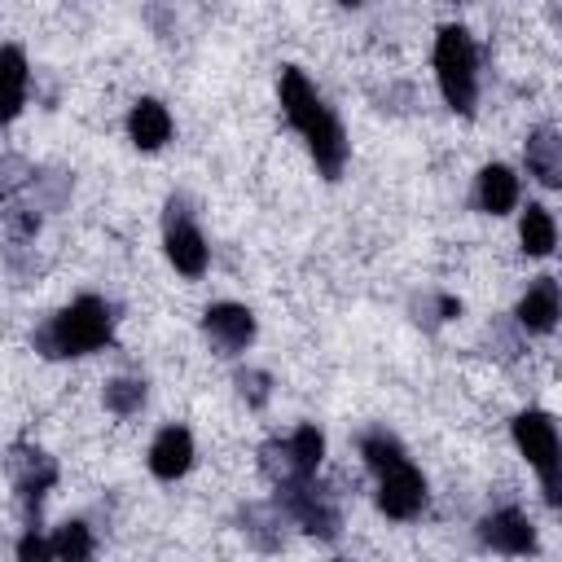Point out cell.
<instances>
[{"mask_svg": "<svg viewBox=\"0 0 562 562\" xmlns=\"http://www.w3.org/2000/svg\"><path fill=\"white\" fill-rule=\"evenodd\" d=\"M321 457H325V435H321L312 422L294 426V435L285 439L290 479H312V474H316V465H321Z\"/></svg>", "mask_w": 562, "mask_h": 562, "instance_id": "cell-16", "label": "cell"}, {"mask_svg": "<svg viewBox=\"0 0 562 562\" xmlns=\"http://www.w3.org/2000/svg\"><path fill=\"white\" fill-rule=\"evenodd\" d=\"M18 558H22V562H31V558H53V540H40L35 527H31V531L18 540Z\"/></svg>", "mask_w": 562, "mask_h": 562, "instance_id": "cell-24", "label": "cell"}, {"mask_svg": "<svg viewBox=\"0 0 562 562\" xmlns=\"http://www.w3.org/2000/svg\"><path fill=\"white\" fill-rule=\"evenodd\" d=\"M202 329H206V338L220 347V351H241V347H250V338H255V312L250 307H241V303H211L206 312H202Z\"/></svg>", "mask_w": 562, "mask_h": 562, "instance_id": "cell-9", "label": "cell"}, {"mask_svg": "<svg viewBox=\"0 0 562 562\" xmlns=\"http://www.w3.org/2000/svg\"><path fill=\"white\" fill-rule=\"evenodd\" d=\"M277 505L307 531V536H321V540H338V505L329 501V492H321L312 479H285L277 483Z\"/></svg>", "mask_w": 562, "mask_h": 562, "instance_id": "cell-5", "label": "cell"}, {"mask_svg": "<svg viewBox=\"0 0 562 562\" xmlns=\"http://www.w3.org/2000/svg\"><path fill=\"white\" fill-rule=\"evenodd\" d=\"M514 316H518L522 329L549 334V329L558 325V316H562V290H558V281H553V277H540L536 285H527V294L518 299Z\"/></svg>", "mask_w": 562, "mask_h": 562, "instance_id": "cell-11", "label": "cell"}, {"mask_svg": "<svg viewBox=\"0 0 562 562\" xmlns=\"http://www.w3.org/2000/svg\"><path fill=\"white\" fill-rule=\"evenodd\" d=\"M114 334V316L110 303L97 294H83L75 303H66L48 325L35 329V351L44 360H70V356H88L101 351Z\"/></svg>", "mask_w": 562, "mask_h": 562, "instance_id": "cell-2", "label": "cell"}, {"mask_svg": "<svg viewBox=\"0 0 562 562\" xmlns=\"http://www.w3.org/2000/svg\"><path fill=\"white\" fill-rule=\"evenodd\" d=\"M4 228H9V241H13V246H22V241H31V237L40 233V215H35L31 206L9 202V211H4Z\"/></svg>", "mask_w": 562, "mask_h": 562, "instance_id": "cell-22", "label": "cell"}, {"mask_svg": "<svg viewBox=\"0 0 562 562\" xmlns=\"http://www.w3.org/2000/svg\"><path fill=\"white\" fill-rule=\"evenodd\" d=\"M479 536H483V544H492V549H501V553H531L536 549V527H531V518L522 514V509H492L483 522H479Z\"/></svg>", "mask_w": 562, "mask_h": 562, "instance_id": "cell-10", "label": "cell"}, {"mask_svg": "<svg viewBox=\"0 0 562 562\" xmlns=\"http://www.w3.org/2000/svg\"><path fill=\"white\" fill-rule=\"evenodd\" d=\"M167 259L184 277H202L206 272V241H202V233L189 220V211H184L180 198L167 202Z\"/></svg>", "mask_w": 562, "mask_h": 562, "instance_id": "cell-8", "label": "cell"}, {"mask_svg": "<svg viewBox=\"0 0 562 562\" xmlns=\"http://www.w3.org/2000/svg\"><path fill=\"white\" fill-rule=\"evenodd\" d=\"M522 158H527V171L549 184V189H562V136L553 127H536L522 145Z\"/></svg>", "mask_w": 562, "mask_h": 562, "instance_id": "cell-13", "label": "cell"}, {"mask_svg": "<svg viewBox=\"0 0 562 562\" xmlns=\"http://www.w3.org/2000/svg\"><path fill=\"white\" fill-rule=\"evenodd\" d=\"M435 75H439L443 101L470 119L479 101V57H474V40L465 26H443L435 35Z\"/></svg>", "mask_w": 562, "mask_h": 562, "instance_id": "cell-3", "label": "cell"}, {"mask_svg": "<svg viewBox=\"0 0 562 562\" xmlns=\"http://www.w3.org/2000/svg\"><path fill=\"white\" fill-rule=\"evenodd\" d=\"M53 558H70V562H83L92 558V536L83 522H61L57 536H53Z\"/></svg>", "mask_w": 562, "mask_h": 562, "instance_id": "cell-21", "label": "cell"}, {"mask_svg": "<svg viewBox=\"0 0 562 562\" xmlns=\"http://www.w3.org/2000/svg\"><path fill=\"white\" fill-rule=\"evenodd\" d=\"M277 527V514L268 509V505H246L241 509V531L259 544V549H277L281 544V531H272Z\"/></svg>", "mask_w": 562, "mask_h": 562, "instance_id": "cell-20", "label": "cell"}, {"mask_svg": "<svg viewBox=\"0 0 562 562\" xmlns=\"http://www.w3.org/2000/svg\"><path fill=\"white\" fill-rule=\"evenodd\" d=\"M474 198H479V211L487 215H505L518 206V176L501 162H487L479 171V184H474Z\"/></svg>", "mask_w": 562, "mask_h": 562, "instance_id": "cell-15", "label": "cell"}, {"mask_svg": "<svg viewBox=\"0 0 562 562\" xmlns=\"http://www.w3.org/2000/svg\"><path fill=\"white\" fill-rule=\"evenodd\" d=\"M189 465H193V435H189L184 426L158 430V439L149 443V470L171 483V479H180Z\"/></svg>", "mask_w": 562, "mask_h": 562, "instance_id": "cell-12", "label": "cell"}, {"mask_svg": "<svg viewBox=\"0 0 562 562\" xmlns=\"http://www.w3.org/2000/svg\"><path fill=\"white\" fill-rule=\"evenodd\" d=\"M277 92H281V110L290 119V127L307 140L316 167L325 180H338L342 167H347V132L338 123V114L321 101V92L307 83V75L299 66H281V79H277Z\"/></svg>", "mask_w": 562, "mask_h": 562, "instance_id": "cell-1", "label": "cell"}, {"mask_svg": "<svg viewBox=\"0 0 562 562\" xmlns=\"http://www.w3.org/2000/svg\"><path fill=\"white\" fill-rule=\"evenodd\" d=\"M237 391H241V400H246L250 408L268 404V373H259V369H241V373H237Z\"/></svg>", "mask_w": 562, "mask_h": 562, "instance_id": "cell-23", "label": "cell"}, {"mask_svg": "<svg viewBox=\"0 0 562 562\" xmlns=\"http://www.w3.org/2000/svg\"><path fill=\"white\" fill-rule=\"evenodd\" d=\"M9 479L18 487V501H22V514H26V527L40 522V496L57 483V461L40 448H13L9 452Z\"/></svg>", "mask_w": 562, "mask_h": 562, "instance_id": "cell-6", "label": "cell"}, {"mask_svg": "<svg viewBox=\"0 0 562 562\" xmlns=\"http://www.w3.org/2000/svg\"><path fill=\"white\" fill-rule=\"evenodd\" d=\"M105 408L119 417H132L145 408V382L140 378H114L105 382Z\"/></svg>", "mask_w": 562, "mask_h": 562, "instance_id": "cell-18", "label": "cell"}, {"mask_svg": "<svg viewBox=\"0 0 562 562\" xmlns=\"http://www.w3.org/2000/svg\"><path fill=\"white\" fill-rule=\"evenodd\" d=\"M514 443L531 461V470L540 474L544 501L549 505H562V439H558L553 417H544L536 408L531 413H518L514 417Z\"/></svg>", "mask_w": 562, "mask_h": 562, "instance_id": "cell-4", "label": "cell"}, {"mask_svg": "<svg viewBox=\"0 0 562 562\" xmlns=\"http://www.w3.org/2000/svg\"><path fill=\"white\" fill-rule=\"evenodd\" d=\"M422 505H426V479L408 457L378 474V509L386 518H417Z\"/></svg>", "mask_w": 562, "mask_h": 562, "instance_id": "cell-7", "label": "cell"}, {"mask_svg": "<svg viewBox=\"0 0 562 562\" xmlns=\"http://www.w3.org/2000/svg\"><path fill=\"white\" fill-rule=\"evenodd\" d=\"M342 4H356V0H342Z\"/></svg>", "mask_w": 562, "mask_h": 562, "instance_id": "cell-25", "label": "cell"}, {"mask_svg": "<svg viewBox=\"0 0 562 562\" xmlns=\"http://www.w3.org/2000/svg\"><path fill=\"white\" fill-rule=\"evenodd\" d=\"M4 75H9V105H4V119L13 123L18 114H22V105H26V57H22V48H4Z\"/></svg>", "mask_w": 562, "mask_h": 562, "instance_id": "cell-19", "label": "cell"}, {"mask_svg": "<svg viewBox=\"0 0 562 562\" xmlns=\"http://www.w3.org/2000/svg\"><path fill=\"white\" fill-rule=\"evenodd\" d=\"M127 136H132L136 149H158V145H167V140H171V114H167V105L154 101V97H140V101L132 105V114H127Z\"/></svg>", "mask_w": 562, "mask_h": 562, "instance_id": "cell-14", "label": "cell"}, {"mask_svg": "<svg viewBox=\"0 0 562 562\" xmlns=\"http://www.w3.org/2000/svg\"><path fill=\"white\" fill-rule=\"evenodd\" d=\"M518 241H522V250L527 255H549L553 250V241H558V228H553V215L544 211V206H527L522 211V224H518Z\"/></svg>", "mask_w": 562, "mask_h": 562, "instance_id": "cell-17", "label": "cell"}]
</instances>
